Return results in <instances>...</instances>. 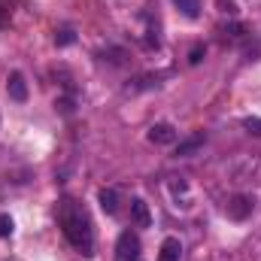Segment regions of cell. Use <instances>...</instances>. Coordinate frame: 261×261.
I'll use <instances>...</instances> for the list:
<instances>
[{
	"label": "cell",
	"mask_w": 261,
	"mask_h": 261,
	"mask_svg": "<svg viewBox=\"0 0 261 261\" xmlns=\"http://www.w3.org/2000/svg\"><path fill=\"white\" fill-rule=\"evenodd\" d=\"M200 55H203V49H200V46H195V49H192V58H189V61H192V64H197V61H200Z\"/></svg>",
	"instance_id": "cell-15"
},
{
	"label": "cell",
	"mask_w": 261,
	"mask_h": 261,
	"mask_svg": "<svg viewBox=\"0 0 261 261\" xmlns=\"http://www.w3.org/2000/svg\"><path fill=\"white\" fill-rule=\"evenodd\" d=\"M6 91H9V97H12L15 103H24V100H28V85H24V76H21L18 70H15V73H9Z\"/></svg>",
	"instance_id": "cell-6"
},
{
	"label": "cell",
	"mask_w": 261,
	"mask_h": 261,
	"mask_svg": "<svg viewBox=\"0 0 261 261\" xmlns=\"http://www.w3.org/2000/svg\"><path fill=\"white\" fill-rule=\"evenodd\" d=\"M130 222L137 228H149L152 225V213H149V203L143 197H134L130 200Z\"/></svg>",
	"instance_id": "cell-4"
},
{
	"label": "cell",
	"mask_w": 261,
	"mask_h": 261,
	"mask_svg": "<svg viewBox=\"0 0 261 261\" xmlns=\"http://www.w3.org/2000/svg\"><path fill=\"white\" fill-rule=\"evenodd\" d=\"M9 234H12V219L0 213V237H9Z\"/></svg>",
	"instance_id": "cell-13"
},
{
	"label": "cell",
	"mask_w": 261,
	"mask_h": 261,
	"mask_svg": "<svg viewBox=\"0 0 261 261\" xmlns=\"http://www.w3.org/2000/svg\"><path fill=\"white\" fill-rule=\"evenodd\" d=\"M219 6H222V12H228V15L237 12V3H234V0H219Z\"/></svg>",
	"instance_id": "cell-14"
},
{
	"label": "cell",
	"mask_w": 261,
	"mask_h": 261,
	"mask_svg": "<svg viewBox=\"0 0 261 261\" xmlns=\"http://www.w3.org/2000/svg\"><path fill=\"white\" fill-rule=\"evenodd\" d=\"M116 255H119V261H140V237L125 231L116 243Z\"/></svg>",
	"instance_id": "cell-2"
},
{
	"label": "cell",
	"mask_w": 261,
	"mask_h": 261,
	"mask_svg": "<svg viewBox=\"0 0 261 261\" xmlns=\"http://www.w3.org/2000/svg\"><path fill=\"white\" fill-rule=\"evenodd\" d=\"M97 200H100V210H103V213H110V216L119 213V195H116V189H103V192L97 195Z\"/></svg>",
	"instance_id": "cell-9"
},
{
	"label": "cell",
	"mask_w": 261,
	"mask_h": 261,
	"mask_svg": "<svg viewBox=\"0 0 261 261\" xmlns=\"http://www.w3.org/2000/svg\"><path fill=\"white\" fill-rule=\"evenodd\" d=\"M6 24H9V9L0 6V28H6Z\"/></svg>",
	"instance_id": "cell-16"
},
{
	"label": "cell",
	"mask_w": 261,
	"mask_h": 261,
	"mask_svg": "<svg viewBox=\"0 0 261 261\" xmlns=\"http://www.w3.org/2000/svg\"><path fill=\"white\" fill-rule=\"evenodd\" d=\"M203 143H206V137H203V134H192L189 140H182V143L176 146V158H189V155H195Z\"/></svg>",
	"instance_id": "cell-8"
},
{
	"label": "cell",
	"mask_w": 261,
	"mask_h": 261,
	"mask_svg": "<svg viewBox=\"0 0 261 261\" xmlns=\"http://www.w3.org/2000/svg\"><path fill=\"white\" fill-rule=\"evenodd\" d=\"M146 137H149V143H155V146H170V143H176V128L167 125V122H158V125L149 128Z\"/></svg>",
	"instance_id": "cell-3"
},
{
	"label": "cell",
	"mask_w": 261,
	"mask_h": 261,
	"mask_svg": "<svg viewBox=\"0 0 261 261\" xmlns=\"http://www.w3.org/2000/svg\"><path fill=\"white\" fill-rule=\"evenodd\" d=\"M243 128L249 130V134H255V137H261V119H258V116H249V119H243Z\"/></svg>",
	"instance_id": "cell-11"
},
{
	"label": "cell",
	"mask_w": 261,
	"mask_h": 261,
	"mask_svg": "<svg viewBox=\"0 0 261 261\" xmlns=\"http://www.w3.org/2000/svg\"><path fill=\"white\" fill-rule=\"evenodd\" d=\"M173 3L179 6V12L186 18H197V12H200V0H173Z\"/></svg>",
	"instance_id": "cell-10"
},
{
	"label": "cell",
	"mask_w": 261,
	"mask_h": 261,
	"mask_svg": "<svg viewBox=\"0 0 261 261\" xmlns=\"http://www.w3.org/2000/svg\"><path fill=\"white\" fill-rule=\"evenodd\" d=\"M225 213L231 216V219H246L249 213H252V197H246V195H237V197H231L228 200V206H225Z\"/></svg>",
	"instance_id": "cell-5"
},
{
	"label": "cell",
	"mask_w": 261,
	"mask_h": 261,
	"mask_svg": "<svg viewBox=\"0 0 261 261\" xmlns=\"http://www.w3.org/2000/svg\"><path fill=\"white\" fill-rule=\"evenodd\" d=\"M55 43H58V46H70V43H73V31H70V28H64V31H58Z\"/></svg>",
	"instance_id": "cell-12"
},
{
	"label": "cell",
	"mask_w": 261,
	"mask_h": 261,
	"mask_svg": "<svg viewBox=\"0 0 261 261\" xmlns=\"http://www.w3.org/2000/svg\"><path fill=\"white\" fill-rule=\"evenodd\" d=\"M158 261H182V243H179L176 237H167V240L161 243Z\"/></svg>",
	"instance_id": "cell-7"
},
{
	"label": "cell",
	"mask_w": 261,
	"mask_h": 261,
	"mask_svg": "<svg viewBox=\"0 0 261 261\" xmlns=\"http://www.w3.org/2000/svg\"><path fill=\"white\" fill-rule=\"evenodd\" d=\"M58 219H61V228H64V237L82 252V255H91L94 249V231H91V219L88 213L76 203V200H61V210H58Z\"/></svg>",
	"instance_id": "cell-1"
}]
</instances>
